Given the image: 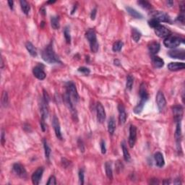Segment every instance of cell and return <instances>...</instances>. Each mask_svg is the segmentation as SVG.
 Listing matches in <instances>:
<instances>
[{
	"instance_id": "54",
	"label": "cell",
	"mask_w": 185,
	"mask_h": 185,
	"mask_svg": "<svg viewBox=\"0 0 185 185\" xmlns=\"http://www.w3.org/2000/svg\"><path fill=\"white\" fill-rule=\"evenodd\" d=\"M56 2V1H48V4H54V3Z\"/></svg>"
},
{
	"instance_id": "2",
	"label": "cell",
	"mask_w": 185,
	"mask_h": 185,
	"mask_svg": "<svg viewBox=\"0 0 185 185\" xmlns=\"http://www.w3.org/2000/svg\"><path fill=\"white\" fill-rule=\"evenodd\" d=\"M140 97V101L139 104L135 107L134 111L135 114H140L143 111V107H144L145 104L147 102V101L149 98V96H148L147 88L145 83H142L140 85V91H139Z\"/></svg>"
},
{
	"instance_id": "17",
	"label": "cell",
	"mask_w": 185,
	"mask_h": 185,
	"mask_svg": "<svg viewBox=\"0 0 185 185\" xmlns=\"http://www.w3.org/2000/svg\"><path fill=\"white\" fill-rule=\"evenodd\" d=\"M170 57L173 59H179L184 60L185 59V51L184 49H174L169 51L168 53Z\"/></svg>"
},
{
	"instance_id": "19",
	"label": "cell",
	"mask_w": 185,
	"mask_h": 185,
	"mask_svg": "<svg viewBox=\"0 0 185 185\" xmlns=\"http://www.w3.org/2000/svg\"><path fill=\"white\" fill-rule=\"evenodd\" d=\"M118 110H119V120L120 124H124L127 121V115L125 111V108L122 104H119L118 106Z\"/></svg>"
},
{
	"instance_id": "1",
	"label": "cell",
	"mask_w": 185,
	"mask_h": 185,
	"mask_svg": "<svg viewBox=\"0 0 185 185\" xmlns=\"http://www.w3.org/2000/svg\"><path fill=\"white\" fill-rule=\"evenodd\" d=\"M41 56L45 61L49 63V64L61 63L59 56L55 53L54 47H53V42H51L45 47V49L43 50L42 53H41Z\"/></svg>"
},
{
	"instance_id": "7",
	"label": "cell",
	"mask_w": 185,
	"mask_h": 185,
	"mask_svg": "<svg viewBox=\"0 0 185 185\" xmlns=\"http://www.w3.org/2000/svg\"><path fill=\"white\" fill-rule=\"evenodd\" d=\"M96 113H97V119L99 123H104L106 119V111L102 104L100 102L97 103L96 105Z\"/></svg>"
},
{
	"instance_id": "29",
	"label": "cell",
	"mask_w": 185,
	"mask_h": 185,
	"mask_svg": "<svg viewBox=\"0 0 185 185\" xmlns=\"http://www.w3.org/2000/svg\"><path fill=\"white\" fill-rule=\"evenodd\" d=\"M105 170H106V174L107 176V177L109 179H113V171L112 168H111V163L106 162L105 163Z\"/></svg>"
},
{
	"instance_id": "24",
	"label": "cell",
	"mask_w": 185,
	"mask_h": 185,
	"mask_svg": "<svg viewBox=\"0 0 185 185\" xmlns=\"http://www.w3.org/2000/svg\"><path fill=\"white\" fill-rule=\"evenodd\" d=\"M126 10L127 11V12L129 13L132 18H137V19H143V15H142L141 13H140L139 12L137 11L136 10L133 9V8L132 7H127L126 8Z\"/></svg>"
},
{
	"instance_id": "21",
	"label": "cell",
	"mask_w": 185,
	"mask_h": 185,
	"mask_svg": "<svg viewBox=\"0 0 185 185\" xmlns=\"http://www.w3.org/2000/svg\"><path fill=\"white\" fill-rule=\"evenodd\" d=\"M161 49V45H160L159 43L154 42L151 43L149 45H148V50H149L150 53L153 55V56H155L158 51H160Z\"/></svg>"
},
{
	"instance_id": "20",
	"label": "cell",
	"mask_w": 185,
	"mask_h": 185,
	"mask_svg": "<svg viewBox=\"0 0 185 185\" xmlns=\"http://www.w3.org/2000/svg\"><path fill=\"white\" fill-rule=\"evenodd\" d=\"M168 69L170 71H179L184 69V64L182 62H171L168 64Z\"/></svg>"
},
{
	"instance_id": "46",
	"label": "cell",
	"mask_w": 185,
	"mask_h": 185,
	"mask_svg": "<svg viewBox=\"0 0 185 185\" xmlns=\"http://www.w3.org/2000/svg\"><path fill=\"white\" fill-rule=\"evenodd\" d=\"M97 10H96V8H94V9L93 10L92 12H91V20H95V18H96V12H97Z\"/></svg>"
},
{
	"instance_id": "40",
	"label": "cell",
	"mask_w": 185,
	"mask_h": 185,
	"mask_svg": "<svg viewBox=\"0 0 185 185\" xmlns=\"http://www.w3.org/2000/svg\"><path fill=\"white\" fill-rule=\"evenodd\" d=\"M78 176H79V182L80 184H84V171L83 169H80L79 171V174H78Z\"/></svg>"
},
{
	"instance_id": "35",
	"label": "cell",
	"mask_w": 185,
	"mask_h": 185,
	"mask_svg": "<svg viewBox=\"0 0 185 185\" xmlns=\"http://www.w3.org/2000/svg\"><path fill=\"white\" fill-rule=\"evenodd\" d=\"M137 4H139L141 7H143V9L146 10H151L152 8V5L150 2H148L147 1H138Z\"/></svg>"
},
{
	"instance_id": "36",
	"label": "cell",
	"mask_w": 185,
	"mask_h": 185,
	"mask_svg": "<svg viewBox=\"0 0 185 185\" xmlns=\"http://www.w3.org/2000/svg\"><path fill=\"white\" fill-rule=\"evenodd\" d=\"M64 35L67 44H70L71 42V36H70V31L68 27H66L64 30Z\"/></svg>"
},
{
	"instance_id": "34",
	"label": "cell",
	"mask_w": 185,
	"mask_h": 185,
	"mask_svg": "<svg viewBox=\"0 0 185 185\" xmlns=\"http://www.w3.org/2000/svg\"><path fill=\"white\" fill-rule=\"evenodd\" d=\"M123 45H124V44H123L122 41H116V42H115L114 45H113V47H112L113 51H114V52H118V51H120L121 50V49H122Z\"/></svg>"
},
{
	"instance_id": "18",
	"label": "cell",
	"mask_w": 185,
	"mask_h": 185,
	"mask_svg": "<svg viewBox=\"0 0 185 185\" xmlns=\"http://www.w3.org/2000/svg\"><path fill=\"white\" fill-rule=\"evenodd\" d=\"M39 106L40 112H41V120L45 121L46 118L48 117V115H49V109H48V104L45 102L44 98H42L40 101Z\"/></svg>"
},
{
	"instance_id": "44",
	"label": "cell",
	"mask_w": 185,
	"mask_h": 185,
	"mask_svg": "<svg viewBox=\"0 0 185 185\" xmlns=\"http://www.w3.org/2000/svg\"><path fill=\"white\" fill-rule=\"evenodd\" d=\"M177 20L179 21L180 23H184V12H181V14L179 15V16L177 17Z\"/></svg>"
},
{
	"instance_id": "32",
	"label": "cell",
	"mask_w": 185,
	"mask_h": 185,
	"mask_svg": "<svg viewBox=\"0 0 185 185\" xmlns=\"http://www.w3.org/2000/svg\"><path fill=\"white\" fill-rule=\"evenodd\" d=\"M132 38L135 42H138L142 36V33L136 28H132Z\"/></svg>"
},
{
	"instance_id": "28",
	"label": "cell",
	"mask_w": 185,
	"mask_h": 185,
	"mask_svg": "<svg viewBox=\"0 0 185 185\" xmlns=\"http://www.w3.org/2000/svg\"><path fill=\"white\" fill-rule=\"evenodd\" d=\"M20 6H21V9L23 12L24 14H26V15H28V13H29L30 10H31V7H30V4H28V1H25V0H21L20 1Z\"/></svg>"
},
{
	"instance_id": "12",
	"label": "cell",
	"mask_w": 185,
	"mask_h": 185,
	"mask_svg": "<svg viewBox=\"0 0 185 185\" xmlns=\"http://www.w3.org/2000/svg\"><path fill=\"white\" fill-rule=\"evenodd\" d=\"M175 139H176V146H177L178 151H181V139H182V134H181V122L176 123V131H175Z\"/></svg>"
},
{
	"instance_id": "47",
	"label": "cell",
	"mask_w": 185,
	"mask_h": 185,
	"mask_svg": "<svg viewBox=\"0 0 185 185\" xmlns=\"http://www.w3.org/2000/svg\"><path fill=\"white\" fill-rule=\"evenodd\" d=\"M41 127L43 132L46 131V124H45V121H44V120H41Z\"/></svg>"
},
{
	"instance_id": "23",
	"label": "cell",
	"mask_w": 185,
	"mask_h": 185,
	"mask_svg": "<svg viewBox=\"0 0 185 185\" xmlns=\"http://www.w3.org/2000/svg\"><path fill=\"white\" fill-rule=\"evenodd\" d=\"M152 63L153 65L156 68H161L164 65V61L157 56H153Z\"/></svg>"
},
{
	"instance_id": "26",
	"label": "cell",
	"mask_w": 185,
	"mask_h": 185,
	"mask_svg": "<svg viewBox=\"0 0 185 185\" xmlns=\"http://www.w3.org/2000/svg\"><path fill=\"white\" fill-rule=\"evenodd\" d=\"M121 149H122V152H123V156H124V159L126 162H129L131 160V156L130 154H129V151H128L127 148L125 143L124 142H122L121 143Z\"/></svg>"
},
{
	"instance_id": "9",
	"label": "cell",
	"mask_w": 185,
	"mask_h": 185,
	"mask_svg": "<svg viewBox=\"0 0 185 185\" xmlns=\"http://www.w3.org/2000/svg\"><path fill=\"white\" fill-rule=\"evenodd\" d=\"M154 19H156L158 23L160 22H163V23H171V18L168 15V14L163 12H156L153 14V18Z\"/></svg>"
},
{
	"instance_id": "45",
	"label": "cell",
	"mask_w": 185,
	"mask_h": 185,
	"mask_svg": "<svg viewBox=\"0 0 185 185\" xmlns=\"http://www.w3.org/2000/svg\"><path fill=\"white\" fill-rule=\"evenodd\" d=\"M44 101L46 103V104H49V95H48V93H47V92H46V91H44Z\"/></svg>"
},
{
	"instance_id": "5",
	"label": "cell",
	"mask_w": 185,
	"mask_h": 185,
	"mask_svg": "<svg viewBox=\"0 0 185 185\" xmlns=\"http://www.w3.org/2000/svg\"><path fill=\"white\" fill-rule=\"evenodd\" d=\"M66 93L70 96L73 102L77 103L79 101V95L77 91L75 84L73 82L69 81L66 84Z\"/></svg>"
},
{
	"instance_id": "30",
	"label": "cell",
	"mask_w": 185,
	"mask_h": 185,
	"mask_svg": "<svg viewBox=\"0 0 185 185\" xmlns=\"http://www.w3.org/2000/svg\"><path fill=\"white\" fill-rule=\"evenodd\" d=\"M44 152H45V157L47 160H49L50 156H51V150L50 148L49 144H48L47 141L46 139L44 140Z\"/></svg>"
},
{
	"instance_id": "52",
	"label": "cell",
	"mask_w": 185,
	"mask_h": 185,
	"mask_svg": "<svg viewBox=\"0 0 185 185\" xmlns=\"http://www.w3.org/2000/svg\"><path fill=\"white\" fill-rule=\"evenodd\" d=\"M40 12L42 13V14L44 15L46 14V12H45V10H44V8H42V9L40 10Z\"/></svg>"
},
{
	"instance_id": "22",
	"label": "cell",
	"mask_w": 185,
	"mask_h": 185,
	"mask_svg": "<svg viewBox=\"0 0 185 185\" xmlns=\"http://www.w3.org/2000/svg\"><path fill=\"white\" fill-rule=\"evenodd\" d=\"M155 161L158 167H163L165 164V160L163 154L160 152H156L154 155Z\"/></svg>"
},
{
	"instance_id": "15",
	"label": "cell",
	"mask_w": 185,
	"mask_h": 185,
	"mask_svg": "<svg viewBox=\"0 0 185 185\" xmlns=\"http://www.w3.org/2000/svg\"><path fill=\"white\" fill-rule=\"evenodd\" d=\"M33 75L40 80H43L46 78V74L44 70V66L37 65L33 69Z\"/></svg>"
},
{
	"instance_id": "41",
	"label": "cell",
	"mask_w": 185,
	"mask_h": 185,
	"mask_svg": "<svg viewBox=\"0 0 185 185\" xmlns=\"http://www.w3.org/2000/svg\"><path fill=\"white\" fill-rule=\"evenodd\" d=\"M46 184L47 185H56V177L54 176H51L49 177V180L46 182Z\"/></svg>"
},
{
	"instance_id": "37",
	"label": "cell",
	"mask_w": 185,
	"mask_h": 185,
	"mask_svg": "<svg viewBox=\"0 0 185 185\" xmlns=\"http://www.w3.org/2000/svg\"><path fill=\"white\" fill-rule=\"evenodd\" d=\"M1 101V104H2V106H4V107H6L8 104V95H7V93L5 92V91H4V92L2 93Z\"/></svg>"
},
{
	"instance_id": "49",
	"label": "cell",
	"mask_w": 185,
	"mask_h": 185,
	"mask_svg": "<svg viewBox=\"0 0 185 185\" xmlns=\"http://www.w3.org/2000/svg\"><path fill=\"white\" fill-rule=\"evenodd\" d=\"M7 3H8V5H9L10 7V8L11 10H13V4H14L13 1H8Z\"/></svg>"
},
{
	"instance_id": "14",
	"label": "cell",
	"mask_w": 185,
	"mask_h": 185,
	"mask_svg": "<svg viewBox=\"0 0 185 185\" xmlns=\"http://www.w3.org/2000/svg\"><path fill=\"white\" fill-rule=\"evenodd\" d=\"M12 168L14 172L18 176H20V178H23V179H26V178L27 177V172H26V170L22 164H20V163H15V164L13 165Z\"/></svg>"
},
{
	"instance_id": "48",
	"label": "cell",
	"mask_w": 185,
	"mask_h": 185,
	"mask_svg": "<svg viewBox=\"0 0 185 185\" xmlns=\"http://www.w3.org/2000/svg\"><path fill=\"white\" fill-rule=\"evenodd\" d=\"M1 144H2V146H4V142H5V137H4V132L2 131V132H1Z\"/></svg>"
},
{
	"instance_id": "50",
	"label": "cell",
	"mask_w": 185,
	"mask_h": 185,
	"mask_svg": "<svg viewBox=\"0 0 185 185\" xmlns=\"http://www.w3.org/2000/svg\"><path fill=\"white\" fill-rule=\"evenodd\" d=\"M167 4L169 5V7H172L173 4H174V1H168Z\"/></svg>"
},
{
	"instance_id": "16",
	"label": "cell",
	"mask_w": 185,
	"mask_h": 185,
	"mask_svg": "<svg viewBox=\"0 0 185 185\" xmlns=\"http://www.w3.org/2000/svg\"><path fill=\"white\" fill-rule=\"evenodd\" d=\"M52 126H53V127H54L55 135H56V137H57L59 140H62V135H61L59 121V119H58L56 116H53Z\"/></svg>"
},
{
	"instance_id": "11",
	"label": "cell",
	"mask_w": 185,
	"mask_h": 185,
	"mask_svg": "<svg viewBox=\"0 0 185 185\" xmlns=\"http://www.w3.org/2000/svg\"><path fill=\"white\" fill-rule=\"evenodd\" d=\"M44 168L39 167L33 172L32 176H31V180H32V182L33 184L35 185L39 184L40 181H41V178H42L43 176V174H44Z\"/></svg>"
},
{
	"instance_id": "53",
	"label": "cell",
	"mask_w": 185,
	"mask_h": 185,
	"mask_svg": "<svg viewBox=\"0 0 185 185\" xmlns=\"http://www.w3.org/2000/svg\"><path fill=\"white\" fill-rule=\"evenodd\" d=\"M1 69H2V68L4 67V62H3V59H2V58H1Z\"/></svg>"
},
{
	"instance_id": "51",
	"label": "cell",
	"mask_w": 185,
	"mask_h": 185,
	"mask_svg": "<svg viewBox=\"0 0 185 185\" xmlns=\"http://www.w3.org/2000/svg\"><path fill=\"white\" fill-rule=\"evenodd\" d=\"M119 64H120V61H119V60H118V59L114 60V64H115V65L119 66Z\"/></svg>"
},
{
	"instance_id": "8",
	"label": "cell",
	"mask_w": 185,
	"mask_h": 185,
	"mask_svg": "<svg viewBox=\"0 0 185 185\" xmlns=\"http://www.w3.org/2000/svg\"><path fill=\"white\" fill-rule=\"evenodd\" d=\"M155 33H156V36H158L159 38H165L170 36V31L167 28H166L165 26H161V25H158L157 27L154 28Z\"/></svg>"
},
{
	"instance_id": "33",
	"label": "cell",
	"mask_w": 185,
	"mask_h": 185,
	"mask_svg": "<svg viewBox=\"0 0 185 185\" xmlns=\"http://www.w3.org/2000/svg\"><path fill=\"white\" fill-rule=\"evenodd\" d=\"M133 84H134V78H133V77L131 75H128L127 77V89H128L129 91H131L132 88Z\"/></svg>"
},
{
	"instance_id": "31",
	"label": "cell",
	"mask_w": 185,
	"mask_h": 185,
	"mask_svg": "<svg viewBox=\"0 0 185 185\" xmlns=\"http://www.w3.org/2000/svg\"><path fill=\"white\" fill-rule=\"evenodd\" d=\"M51 26H52V28H54V29L55 30L59 29L60 27L59 17H57V16L51 17Z\"/></svg>"
},
{
	"instance_id": "27",
	"label": "cell",
	"mask_w": 185,
	"mask_h": 185,
	"mask_svg": "<svg viewBox=\"0 0 185 185\" xmlns=\"http://www.w3.org/2000/svg\"><path fill=\"white\" fill-rule=\"evenodd\" d=\"M26 49H27L28 52H29V54H31V56H34V57L37 56V50H36V47L33 46L32 43L29 42V41L26 42Z\"/></svg>"
},
{
	"instance_id": "25",
	"label": "cell",
	"mask_w": 185,
	"mask_h": 185,
	"mask_svg": "<svg viewBox=\"0 0 185 185\" xmlns=\"http://www.w3.org/2000/svg\"><path fill=\"white\" fill-rule=\"evenodd\" d=\"M116 129V121L114 117H111L108 122V131L111 135H113Z\"/></svg>"
},
{
	"instance_id": "13",
	"label": "cell",
	"mask_w": 185,
	"mask_h": 185,
	"mask_svg": "<svg viewBox=\"0 0 185 185\" xmlns=\"http://www.w3.org/2000/svg\"><path fill=\"white\" fill-rule=\"evenodd\" d=\"M137 140V127L135 125H130L129 127V146L132 148L135 145Z\"/></svg>"
},
{
	"instance_id": "3",
	"label": "cell",
	"mask_w": 185,
	"mask_h": 185,
	"mask_svg": "<svg viewBox=\"0 0 185 185\" xmlns=\"http://www.w3.org/2000/svg\"><path fill=\"white\" fill-rule=\"evenodd\" d=\"M86 37L88 39L90 44V48L91 51L93 53H96L98 50L99 45L97 41V37H96V32L93 29H89L86 33Z\"/></svg>"
},
{
	"instance_id": "42",
	"label": "cell",
	"mask_w": 185,
	"mask_h": 185,
	"mask_svg": "<svg viewBox=\"0 0 185 185\" xmlns=\"http://www.w3.org/2000/svg\"><path fill=\"white\" fill-rule=\"evenodd\" d=\"M100 146H101V153L103 154H105L106 153V143H105L104 140H101V143H100Z\"/></svg>"
},
{
	"instance_id": "43",
	"label": "cell",
	"mask_w": 185,
	"mask_h": 185,
	"mask_svg": "<svg viewBox=\"0 0 185 185\" xmlns=\"http://www.w3.org/2000/svg\"><path fill=\"white\" fill-rule=\"evenodd\" d=\"M78 147H79L80 151H82L83 153H84L85 147H84V145H83V141H82V140L80 139H80L78 140Z\"/></svg>"
},
{
	"instance_id": "39",
	"label": "cell",
	"mask_w": 185,
	"mask_h": 185,
	"mask_svg": "<svg viewBox=\"0 0 185 185\" xmlns=\"http://www.w3.org/2000/svg\"><path fill=\"white\" fill-rule=\"evenodd\" d=\"M78 70V72H80L84 74L85 75H88L90 74V72H91L90 69L87 67H79Z\"/></svg>"
},
{
	"instance_id": "10",
	"label": "cell",
	"mask_w": 185,
	"mask_h": 185,
	"mask_svg": "<svg viewBox=\"0 0 185 185\" xmlns=\"http://www.w3.org/2000/svg\"><path fill=\"white\" fill-rule=\"evenodd\" d=\"M156 104H157V106L158 108V110L160 111H162L163 109H165L166 106V101L164 95L161 91H158L157 95H156Z\"/></svg>"
},
{
	"instance_id": "4",
	"label": "cell",
	"mask_w": 185,
	"mask_h": 185,
	"mask_svg": "<svg viewBox=\"0 0 185 185\" xmlns=\"http://www.w3.org/2000/svg\"><path fill=\"white\" fill-rule=\"evenodd\" d=\"M184 41L183 38L179 37L176 36H172L170 35L169 36L166 37L163 41V44L166 47L170 48V49H174L177 47L180 44L184 43Z\"/></svg>"
},
{
	"instance_id": "6",
	"label": "cell",
	"mask_w": 185,
	"mask_h": 185,
	"mask_svg": "<svg viewBox=\"0 0 185 185\" xmlns=\"http://www.w3.org/2000/svg\"><path fill=\"white\" fill-rule=\"evenodd\" d=\"M174 119L176 123L181 122L184 114V109L181 105H175L172 107Z\"/></svg>"
},
{
	"instance_id": "38",
	"label": "cell",
	"mask_w": 185,
	"mask_h": 185,
	"mask_svg": "<svg viewBox=\"0 0 185 185\" xmlns=\"http://www.w3.org/2000/svg\"><path fill=\"white\" fill-rule=\"evenodd\" d=\"M148 25H149L151 27L155 28L156 27H157L158 25H160V23H158L156 19H154V18H151V19L148 21Z\"/></svg>"
}]
</instances>
